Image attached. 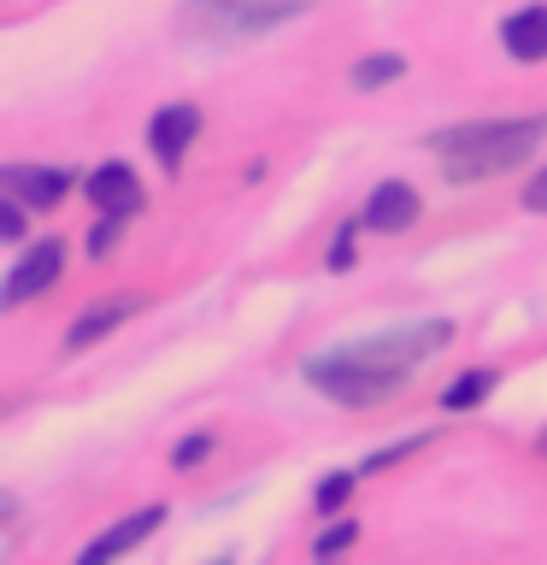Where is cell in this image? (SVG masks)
<instances>
[{"instance_id": "obj_21", "label": "cell", "mask_w": 547, "mask_h": 565, "mask_svg": "<svg viewBox=\"0 0 547 565\" xmlns=\"http://www.w3.org/2000/svg\"><path fill=\"white\" fill-rule=\"evenodd\" d=\"M330 265L342 271V265H353V224H342V236H335V254H330Z\"/></svg>"}, {"instance_id": "obj_17", "label": "cell", "mask_w": 547, "mask_h": 565, "mask_svg": "<svg viewBox=\"0 0 547 565\" xmlns=\"http://www.w3.org/2000/svg\"><path fill=\"white\" fill-rule=\"evenodd\" d=\"M353 536H360V524H353V519H342L335 530H324V536L312 542V554H318V559H330V554H342V547H347Z\"/></svg>"}, {"instance_id": "obj_18", "label": "cell", "mask_w": 547, "mask_h": 565, "mask_svg": "<svg viewBox=\"0 0 547 565\" xmlns=\"http://www.w3.org/2000/svg\"><path fill=\"white\" fill-rule=\"evenodd\" d=\"M206 454H212V436H189V441H176V448H171V466L189 471V466H201Z\"/></svg>"}, {"instance_id": "obj_13", "label": "cell", "mask_w": 547, "mask_h": 565, "mask_svg": "<svg viewBox=\"0 0 547 565\" xmlns=\"http://www.w3.org/2000/svg\"><path fill=\"white\" fill-rule=\"evenodd\" d=\"M494 388V371H465V377L459 383H448V395H441V406H448V413H465V406H476Z\"/></svg>"}, {"instance_id": "obj_9", "label": "cell", "mask_w": 547, "mask_h": 565, "mask_svg": "<svg viewBox=\"0 0 547 565\" xmlns=\"http://www.w3.org/2000/svg\"><path fill=\"white\" fill-rule=\"evenodd\" d=\"M141 312V300L136 295H118V300H100V307H88V312H77L71 318V330H65V348L71 353H83L88 342H100V335H112L124 318H136Z\"/></svg>"}, {"instance_id": "obj_20", "label": "cell", "mask_w": 547, "mask_h": 565, "mask_svg": "<svg viewBox=\"0 0 547 565\" xmlns=\"http://www.w3.org/2000/svg\"><path fill=\"white\" fill-rule=\"evenodd\" d=\"M518 201H524L529 212H547V166H541V171L524 183V194H518Z\"/></svg>"}, {"instance_id": "obj_6", "label": "cell", "mask_w": 547, "mask_h": 565, "mask_svg": "<svg viewBox=\"0 0 547 565\" xmlns=\"http://www.w3.org/2000/svg\"><path fill=\"white\" fill-rule=\"evenodd\" d=\"M165 524V507H141V512H124V519L106 530V536H95L77 554V565H106V559H118V554H130L136 542H148L153 530Z\"/></svg>"}, {"instance_id": "obj_5", "label": "cell", "mask_w": 547, "mask_h": 565, "mask_svg": "<svg viewBox=\"0 0 547 565\" xmlns=\"http://www.w3.org/2000/svg\"><path fill=\"white\" fill-rule=\"evenodd\" d=\"M194 136H201V113H194L189 100L159 106L153 124H148V141H153L159 171H176V166H183V153H189V141H194Z\"/></svg>"}, {"instance_id": "obj_19", "label": "cell", "mask_w": 547, "mask_h": 565, "mask_svg": "<svg viewBox=\"0 0 547 565\" xmlns=\"http://www.w3.org/2000/svg\"><path fill=\"white\" fill-rule=\"evenodd\" d=\"M0 236L24 242V201H18V194H7V206H0Z\"/></svg>"}, {"instance_id": "obj_12", "label": "cell", "mask_w": 547, "mask_h": 565, "mask_svg": "<svg viewBox=\"0 0 547 565\" xmlns=\"http://www.w3.org/2000/svg\"><path fill=\"white\" fill-rule=\"evenodd\" d=\"M395 77H406V60L400 53H371V60H360L347 71V83L360 88V95H377V88H388Z\"/></svg>"}, {"instance_id": "obj_4", "label": "cell", "mask_w": 547, "mask_h": 565, "mask_svg": "<svg viewBox=\"0 0 547 565\" xmlns=\"http://www.w3.org/2000/svg\"><path fill=\"white\" fill-rule=\"evenodd\" d=\"M60 271H65V242L60 236H42L35 247H24V259L12 265V277H7V307H24V300H35L47 289V282H60Z\"/></svg>"}, {"instance_id": "obj_2", "label": "cell", "mask_w": 547, "mask_h": 565, "mask_svg": "<svg viewBox=\"0 0 547 565\" xmlns=\"http://www.w3.org/2000/svg\"><path fill=\"white\" fill-rule=\"evenodd\" d=\"M547 141V113L536 118H471V124H448V130L423 136V148L441 159L448 183H489V177L518 171L529 153Z\"/></svg>"}, {"instance_id": "obj_15", "label": "cell", "mask_w": 547, "mask_h": 565, "mask_svg": "<svg viewBox=\"0 0 547 565\" xmlns=\"http://www.w3.org/2000/svg\"><path fill=\"white\" fill-rule=\"evenodd\" d=\"M423 441H430V430H418V436H406V441H395V448H377V454H371V459H365V466H360V477H377V471H388V466H395V459H406V454H418V448H423Z\"/></svg>"}, {"instance_id": "obj_10", "label": "cell", "mask_w": 547, "mask_h": 565, "mask_svg": "<svg viewBox=\"0 0 547 565\" xmlns=\"http://www.w3.org/2000/svg\"><path fill=\"white\" fill-rule=\"evenodd\" d=\"M501 42L512 60H524V65H541L547 60V7H518L501 24Z\"/></svg>"}, {"instance_id": "obj_8", "label": "cell", "mask_w": 547, "mask_h": 565, "mask_svg": "<svg viewBox=\"0 0 547 565\" xmlns=\"http://www.w3.org/2000/svg\"><path fill=\"white\" fill-rule=\"evenodd\" d=\"M0 189L18 194L24 206H60L71 194V171H60V166H7L0 171Z\"/></svg>"}, {"instance_id": "obj_14", "label": "cell", "mask_w": 547, "mask_h": 565, "mask_svg": "<svg viewBox=\"0 0 547 565\" xmlns=\"http://www.w3.org/2000/svg\"><path fill=\"white\" fill-rule=\"evenodd\" d=\"M130 218H136V212H124V206H118V212H100V224L88 230V259H106V254H112Z\"/></svg>"}, {"instance_id": "obj_3", "label": "cell", "mask_w": 547, "mask_h": 565, "mask_svg": "<svg viewBox=\"0 0 547 565\" xmlns=\"http://www.w3.org/2000/svg\"><path fill=\"white\" fill-rule=\"evenodd\" d=\"M307 7L312 0H189L176 12V30L194 35V42H247V35L289 24Z\"/></svg>"}, {"instance_id": "obj_1", "label": "cell", "mask_w": 547, "mask_h": 565, "mask_svg": "<svg viewBox=\"0 0 547 565\" xmlns=\"http://www.w3.org/2000/svg\"><path fill=\"white\" fill-rule=\"evenodd\" d=\"M448 342H453L448 318H423V324H395V330L360 335V342H335L324 353H312L300 371H307V383L318 395H330L335 406H377Z\"/></svg>"}, {"instance_id": "obj_11", "label": "cell", "mask_w": 547, "mask_h": 565, "mask_svg": "<svg viewBox=\"0 0 547 565\" xmlns=\"http://www.w3.org/2000/svg\"><path fill=\"white\" fill-rule=\"evenodd\" d=\"M88 201H95L100 212H141V183H136V171L130 166H118V159H112V166H95V177H88Z\"/></svg>"}, {"instance_id": "obj_7", "label": "cell", "mask_w": 547, "mask_h": 565, "mask_svg": "<svg viewBox=\"0 0 547 565\" xmlns=\"http://www.w3.org/2000/svg\"><path fill=\"white\" fill-rule=\"evenodd\" d=\"M418 212H423L418 189L395 177V183H377V194L365 201V230H377V236H400V230L418 224Z\"/></svg>"}, {"instance_id": "obj_16", "label": "cell", "mask_w": 547, "mask_h": 565, "mask_svg": "<svg viewBox=\"0 0 547 565\" xmlns=\"http://www.w3.org/2000/svg\"><path fill=\"white\" fill-rule=\"evenodd\" d=\"M353 477L360 471H335V477H324V483H318V512H335L347 501V489H353Z\"/></svg>"}]
</instances>
